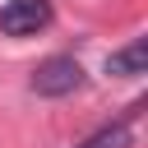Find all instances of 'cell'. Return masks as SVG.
<instances>
[{
  "mask_svg": "<svg viewBox=\"0 0 148 148\" xmlns=\"http://www.w3.org/2000/svg\"><path fill=\"white\" fill-rule=\"evenodd\" d=\"M139 111H143V106L134 102V106H130L120 120L102 125L97 134H88V139H83V143H74V148H130V143H134V125H139Z\"/></svg>",
  "mask_w": 148,
  "mask_h": 148,
  "instance_id": "cell-3",
  "label": "cell"
},
{
  "mask_svg": "<svg viewBox=\"0 0 148 148\" xmlns=\"http://www.w3.org/2000/svg\"><path fill=\"white\" fill-rule=\"evenodd\" d=\"M28 88H32L37 97H69V92L83 88V65H79L74 56H46V60L32 69Z\"/></svg>",
  "mask_w": 148,
  "mask_h": 148,
  "instance_id": "cell-1",
  "label": "cell"
},
{
  "mask_svg": "<svg viewBox=\"0 0 148 148\" xmlns=\"http://www.w3.org/2000/svg\"><path fill=\"white\" fill-rule=\"evenodd\" d=\"M143 65H148V42L143 37H134L130 46H120V51L106 56V74H116V79H139Z\"/></svg>",
  "mask_w": 148,
  "mask_h": 148,
  "instance_id": "cell-4",
  "label": "cell"
},
{
  "mask_svg": "<svg viewBox=\"0 0 148 148\" xmlns=\"http://www.w3.org/2000/svg\"><path fill=\"white\" fill-rule=\"evenodd\" d=\"M51 18H56L51 0H5L0 32L5 37H37L42 28H51Z\"/></svg>",
  "mask_w": 148,
  "mask_h": 148,
  "instance_id": "cell-2",
  "label": "cell"
}]
</instances>
